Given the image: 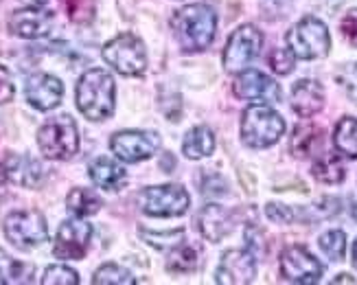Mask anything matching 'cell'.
<instances>
[{
	"label": "cell",
	"instance_id": "14",
	"mask_svg": "<svg viewBox=\"0 0 357 285\" xmlns=\"http://www.w3.org/2000/svg\"><path fill=\"white\" fill-rule=\"evenodd\" d=\"M24 97L36 110L49 112V110L57 108L61 97H64V84L49 73H36L26 79Z\"/></svg>",
	"mask_w": 357,
	"mask_h": 285
},
{
	"label": "cell",
	"instance_id": "31",
	"mask_svg": "<svg viewBox=\"0 0 357 285\" xmlns=\"http://www.w3.org/2000/svg\"><path fill=\"white\" fill-rule=\"evenodd\" d=\"M268 61L276 75H289L294 71V64H296V55H294L289 49H274L270 53Z\"/></svg>",
	"mask_w": 357,
	"mask_h": 285
},
{
	"label": "cell",
	"instance_id": "40",
	"mask_svg": "<svg viewBox=\"0 0 357 285\" xmlns=\"http://www.w3.org/2000/svg\"><path fill=\"white\" fill-rule=\"evenodd\" d=\"M353 219L357 221V204H355V207H353Z\"/></svg>",
	"mask_w": 357,
	"mask_h": 285
},
{
	"label": "cell",
	"instance_id": "27",
	"mask_svg": "<svg viewBox=\"0 0 357 285\" xmlns=\"http://www.w3.org/2000/svg\"><path fill=\"white\" fill-rule=\"evenodd\" d=\"M197 268V252L191 246H174V250L169 252L167 259V270L174 275H184V272H193Z\"/></svg>",
	"mask_w": 357,
	"mask_h": 285
},
{
	"label": "cell",
	"instance_id": "32",
	"mask_svg": "<svg viewBox=\"0 0 357 285\" xmlns=\"http://www.w3.org/2000/svg\"><path fill=\"white\" fill-rule=\"evenodd\" d=\"M141 237L147 240V244L156 246V248H167V246H178L184 237V231H174V233H147V231H141Z\"/></svg>",
	"mask_w": 357,
	"mask_h": 285
},
{
	"label": "cell",
	"instance_id": "37",
	"mask_svg": "<svg viewBox=\"0 0 357 285\" xmlns=\"http://www.w3.org/2000/svg\"><path fill=\"white\" fill-rule=\"evenodd\" d=\"M24 3H29V7H42L46 5V0H24Z\"/></svg>",
	"mask_w": 357,
	"mask_h": 285
},
{
	"label": "cell",
	"instance_id": "3",
	"mask_svg": "<svg viewBox=\"0 0 357 285\" xmlns=\"http://www.w3.org/2000/svg\"><path fill=\"white\" fill-rule=\"evenodd\" d=\"M283 132H285V121L270 105L255 103L250 108H245V112L241 117V140L248 147L255 149L270 147L283 136Z\"/></svg>",
	"mask_w": 357,
	"mask_h": 285
},
{
	"label": "cell",
	"instance_id": "2",
	"mask_svg": "<svg viewBox=\"0 0 357 285\" xmlns=\"http://www.w3.org/2000/svg\"><path fill=\"white\" fill-rule=\"evenodd\" d=\"M172 29L184 51H204L215 38L217 15L208 5H186L174 13Z\"/></svg>",
	"mask_w": 357,
	"mask_h": 285
},
{
	"label": "cell",
	"instance_id": "1",
	"mask_svg": "<svg viewBox=\"0 0 357 285\" xmlns=\"http://www.w3.org/2000/svg\"><path fill=\"white\" fill-rule=\"evenodd\" d=\"M114 79L101 68H90L82 75L75 90V99L79 112L90 121H105L114 112Z\"/></svg>",
	"mask_w": 357,
	"mask_h": 285
},
{
	"label": "cell",
	"instance_id": "6",
	"mask_svg": "<svg viewBox=\"0 0 357 285\" xmlns=\"http://www.w3.org/2000/svg\"><path fill=\"white\" fill-rule=\"evenodd\" d=\"M103 59L116 73L134 77L147 68V51L145 44L132 34H121L103 46Z\"/></svg>",
	"mask_w": 357,
	"mask_h": 285
},
{
	"label": "cell",
	"instance_id": "24",
	"mask_svg": "<svg viewBox=\"0 0 357 285\" xmlns=\"http://www.w3.org/2000/svg\"><path fill=\"white\" fill-rule=\"evenodd\" d=\"M33 281V265L15 261L0 248V285H15V283H31Z\"/></svg>",
	"mask_w": 357,
	"mask_h": 285
},
{
	"label": "cell",
	"instance_id": "19",
	"mask_svg": "<svg viewBox=\"0 0 357 285\" xmlns=\"http://www.w3.org/2000/svg\"><path fill=\"white\" fill-rule=\"evenodd\" d=\"M197 226L208 242H222L232 231V215L220 204H208L197 213Z\"/></svg>",
	"mask_w": 357,
	"mask_h": 285
},
{
	"label": "cell",
	"instance_id": "10",
	"mask_svg": "<svg viewBox=\"0 0 357 285\" xmlns=\"http://www.w3.org/2000/svg\"><path fill=\"white\" fill-rule=\"evenodd\" d=\"M160 147V138L153 132L143 130H126L110 138L112 154L123 163H141L147 161Z\"/></svg>",
	"mask_w": 357,
	"mask_h": 285
},
{
	"label": "cell",
	"instance_id": "26",
	"mask_svg": "<svg viewBox=\"0 0 357 285\" xmlns=\"http://www.w3.org/2000/svg\"><path fill=\"white\" fill-rule=\"evenodd\" d=\"M333 145L340 154L349 158H357V119L344 117L337 123L333 134Z\"/></svg>",
	"mask_w": 357,
	"mask_h": 285
},
{
	"label": "cell",
	"instance_id": "11",
	"mask_svg": "<svg viewBox=\"0 0 357 285\" xmlns=\"http://www.w3.org/2000/svg\"><path fill=\"white\" fill-rule=\"evenodd\" d=\"M90 240H92V226L88 221H84L82 217L66 219L57 231L53 252L57 259H68V261L82 259L88 252Z\"/></svg>",
	"mask_w": 357,
	"mask_h": 285
},
{
	"label": "cell",
	"instance_id": "7",
	"mask_svg": "<svg viewBox=\"0 0 357 285\" xmlns=\"http://www.w3.org/2000/svg\"><path fill=\"white\" fill-rule=\"evenodd\" d=\"M189 193L180 184H160L149 187L138 196V207L151 217H176L189 209Z\"/></svg>",
	"mask_w": 357,
	"mask_h": 285
},
{
	"label": "cell",
	"instance_id": "21",
	"mask_svg": "<svg viewBox=\"0 0 357 285\" xmlns=\"http://www.w3.org/2000/svg\"><path fill=\"white\" fill-rule=\"evenodd\" d=\"M213 149H215V136L206 125L193 128L182 142V152L186 158H191V161H199V158L208 156Z\"/></svg>",
	"mask_w": 357,
	"mask_h": 285
},
{
	"label": "cell",
	"instance_id": "25",
	"mask_svg": "<svg viewBox=\"0 0 357 285\" xmlns=\"http://www.w3.org/2000/svg\"><path fill=\"white\" fill-rule=\"evenodd\" d=\"M312 173L318 182H324V184H340L347 176V169H344V163L340 161L337 154H322L318 161L314 163L312 167Z\"/></svg>",
	"mask_w": 357,
	"mask_h": 285
},
{
	"label": "cell",
	"instance_id": "39",
	"mask_svg": "<svg viewBox=\"0 0 357 285\" xmlns=\"http://www.w3.org/2000/svg\"><path fill=\"white\" fill-rule=\"evenodd\" d=\"M353 265L357 268V240H355V244H353Z\"/></svg>",
	"mask_w": 357,
	"mask_h": 285
},
{
	"label": "cell",
	"instance_id": "22",
	"mask_svg": "<svg viewBox=\"0 0 357 285\" xmlns=\"http://www.w3.org/2000/svg\"><path fill=\"white\" fill-rule=\"evenodd\" d=\"M320 140H322V128H318L316 123H303L291 134V142H289L291 154L301 158L312 156L314 149L320 145Z\"/></svg>",
	"mask_w": 357,
	"mask_h": 285
},
{
	"label": "cell",
	"instance_id": "30",
	"mask_svg": "<svg viewBox=\"0 0 357 285\" xmlns=\"http://www.w3.org/2000/svg\"><path fill=\"white\" fill-rule=\"evenodd\" d=\"M44 285H77L79 283V275L68 265H49L42 277Z\"/></svg>",
	"mask_w": 357,
	"mask_h": 285
},
{
	"label": "cell",
	"instance_id": "15",
	"mask_svg": "<svg viewBox=\"0 0 357 285\" xmlns=\"http://www.w3.org/2000/svg\"><path fill=\"white\" fill-rule=\"evenodd\" d=\"M232 90H235L237 97L241 99H257V101H268V103H276L281 99V88L274 82L272 77L263 75L261 71H241L232 84Z\"/></svg>",
	"mask_w": 357,
	"mask_h": 285
},
{
	"label": "cell",
	"instance_id": "36",
	"mask_svg": "<svg viewBox=\"0 0 357 285\" xmlns=\"http://www.w3.org/2000/svg\"><path fill=\"white\" fill-rule=\"evenodd\" d=\"M266 213H268L270 219H274V221H283V224H287V221L294 219V213H291L287 207H283V204H268Z\"/></svg>",
	"mask_w": 357,
	"mask_h": 285
},
{
	"label": "cell",
	"instance_id": "4",
	"mask_svg": "<svg viewBox=\"0 0 357 285\" xmlns=\"http://www.w3.org/2000/svg\"><path fill=\"white\" fill-rule=\"evenodd\" d=\"M38 147L49 161H70L79 152V130H77V123L68 115L46 121L38 130Z\"/></svg>",
	"mask_w": 357,
	"mask_h": 285
},
{
	"label": "cell",
	"instance_id": "35",
	"mask_svg": "<svg viewBox=\"0 0 357 285\" xmlns=\"http://www.w3.org/2000/svg\"><path fill=\"white\" fill-rule=\"evenodd\" d=\"M13 79H11V73L0 64V105L3 103H9L13 99Z\"/></svg>",
	"mask_w": 357,
	"mask_h": 285
},
{
	"label": "cell",
	"instance_id": "18",
	"mask_svg": "<svg viewBox=\"0 0 357 285\" xmlns=\"http://www.w3.org/2000/svg\"><path fill=\"white\" fill-rule=\"evenodd\" d=\"M291 108L298 117H314L324 108V88L314 79H301L291 88Z\"/></svg>",
	"mask_w": 357,
	"mask_h": 285
},
{
	"label": "cell",
	"instance_id": "29",
	"mask_svg": "<svg viewBox=\"0 0 357 285\" xmlns=\"http://www.w3.org/2000/svg\"><path fill=\"white\" fill-rule=\"evenodd\" d=\"M320 248L331 261H342L347 252V235L342 231H329L320 237Z\"/></svg>",
	"mask_w": 357,
	"mask_h": 285
},
{
	"label": "cell",
	"instance_id": "34",
	"mask_svg": "<svg viewBox=\"0 0 357 285\" xmlns=\"http://www.w3.org/2000/svg\"><path fill=\"white\" fill-rule=\"evenodd\" d=\"M340 29H342V36L347 38V42L357 49V9H351L344 15L342 22H340Z\"/></svg>",
	"mask_w": 357,
	"mask_h": 285
},
{
	"label": "cell",
	"instance_id": "13",
	"mask_svg": "<svg viewBox=\"0 0 357 285\" xmlns=\"http://www.w3.org/2000/svg\"><path fill=\"white\" fill-rule=\"evenodd\" d=\"M257 277V259L250 250H226L217 268V283L243 285Z\"/></svg>",
	"mask_w": 357,
	"mask_h": 285
},
{
	"label": "cell",
	"instance_id": "5",
	"mask_svg": "<svg viewBox=\"0 0 357 285\" xmlns=\"http://www.w3.org/2000/svg\"><path fill=\"white\" fill-rule=\"evenodd\" d=\"M287 46L296 59H318L329 55L331 38L322 20L307 15L298 24H294L287 34Z\"/></svg>",
	"mask_w": 357,
	"mask_h": 285
},
{
	"label": "cell",
	"instance_id": "28",
	"mask_svg": "<svg viewBox=\"0 0 357 285\" xmlns=\"http://www.w3.org/2000/svg\"><path fill=\"white\" fill-rule=\"evenodd\" d=\"M92 283H95V285H110V283H114V285H132V283H136V279L123 265L105 263V265H101L99 270L95 272V277H92Z\"/></svg>",
	"mask_w": 357,
	"mask_h": 285
},
{
	"label": "cell",
	"instance_id": "8",
	"mask_svg": "<svg viewBox=\"0 0 357 285\" xmlns=\"http://www.w3.org/2000/svg\"><path fill=\"white\" fill-rule=\"evenodd\" d=\"M5 235L15 248L29 250L49 240V226L40 211H15L5 219Z\"/></svg>",
	"mask_w": 357,
	"mask_h": 285
},
{
	"label": "cell",
	"instance_id": "23",
	"mask_svg": "<svg viewBox=\"0 0 357 285\" xmlns=\"http://www.w3.org/2000/svg\"><path fill=\"white\" fill-rule=\"evenodd\" d=\"M101 198L92 191V189H84V187H77L68 193L66 198V207L75 217H88V215H95L101 209Z\"/></svg>",
	"mask_w": 357,
	"mask_h": 285
},
{
	"label": "cell",
	"instance_id": "33",
	"mask_svg": "<svg viewBox=\"0 0 357 285\" xmlns=\"http://www.w3.org/2000/svg\"><path fill=\"white\" fill-rule=\"evenodd\" d=\"M337 82L342 84L347 97L357 103V64H349L347 68H342L337 73Z\"/></svg>",
	"mask_w": 357,
	"mask_h": 285
},
{
	"label": "cell",
	"instance_id": "38",
	"mask_svg": "<svg viewBox=\"0 0 357 285\" xmlns=\"http://www.w3.org/2000/svg\"><path fill=\"white\" fill-rule=\"evenodd\" d=\"M342 281H347V283H353V279H351L349 275H340V279H335L333 283H342Z\"/></svg>",
	"mask_w": 357,
	"mask_h": 285
},
{
	"label": "cell",
	"instance_id": "9",
	"mask_svg": "<svg viewBox=\"0 0 357 285\" xmlns=\"http://www.w3.org/2000/svg\"><path fill=\"white\" fill-rule=\"evenodd\" d=\"M263 44L261 31L252 24L239 27L235 34L230 36L226 49H224V68L228 73H241L245 66L259 55Z\"/></svg>",
	"mask_w": 357,
	"mask_h": 285
},
{
	"label": "cell",
	"instance_id": "16",
	"mask_svg": "<svg viewBox=\"0 0 357 285\" xmlns=\"http://www.w3.org/2000/svg\"><path fill=\"white\" fill-rule=\"evenodd\" d=\"M53 27V13L42 7H24L11 13L9 29L13 36L24 40H38L46 36Z\"/></svg>",
	"mask_w": 357,
	"mask_h": 285
},
{
	"label": "cell",
	"instance_id": "17",
	"mask_svg": "<svg viewBox=\"0 0 357 285\" xmlns=\"http://www.w3.org/2000/svg\"><path fill=\"white\" fill-rule=\"evenodd\" d=\"M0 173H3L5 180H11L13 184H20V187H38L44 180L42 165L29 156L7 154L3 161H0Z\"/></svg>",
	"mask_w": 357,
	"mask_h": 285
},
{
	"label": "cell",
	"instance_id": "12",
	"mask_svg": "<svg viewBox=\"0 0 357 285\" xmlns=\"http://www.w3.org/2000/svg\"><path fill=\"white\" fill-rule=\"evenodd\" d=\"M281 277L289 283H316L322 277V265L307 248L289 246L281 255Z\"/></svg>",
	"mask_w": 357,
	"mask_h": 285
},
{
	"label": "cell",
	"instance_id": "20",
	"mask_svg": "<svg viewBox=\"0 0 357 285\" xmlns=\"http://www.w3.org/2000/svg\"><path fill=\"white\" fill-rule=\"evenodd\" d=\"M88 173L90 180L99 189H105V191H119L128 182V171L114 161H110V158H95L88 165Z\"/></svg>",
	"mask_w": 357,
	"mask_h": 285
}]
</instances>
